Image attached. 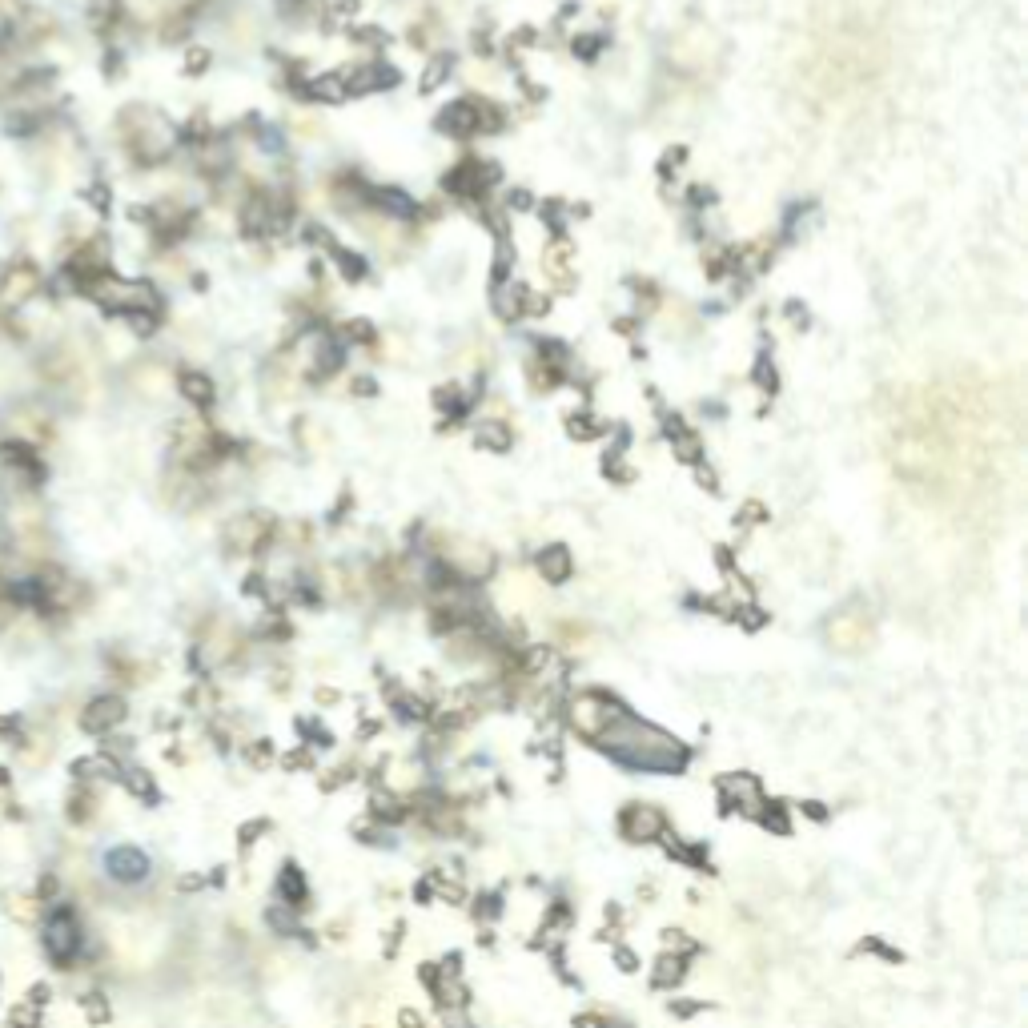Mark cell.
<instances>
[{
    "label": "cell",
    "instance_id": "obj_1",
    "mask_svg": "<svg viewBox=\"0 0 1028 1028\" xmlns=\"http://www.w3.org/2000/svg\"><path fill=\"white\" fill-rule=\"evenodd\" d=\"M113 129H117V141H121L125 157L133 165H141V169L161 165L181 145L177 141V125L169 117H161L157 109H149V105H125L117 113Z\"/></svg>",
    "mask_w": 1028,
    "mask_h": 1028
},
{
    "label": "cell",
    "instance_id": "obj_2",
    "mask_svg": "<svg viewBox=\"0 0 1028 1028\" xmlns=\"http://www.w3.org/2000/svg\"><path fill=\"white\" fill-rule=\"evenodd\" d=\"M45 282V270L29 253H17L13 262L0 266V322H17L45 294Z\"/></svg>",
    "mask_w": 1028,
    "mask_h": 1028
},
{
    "label": "cell",
    "instance_id": "obj_3",
    "mask_svg": "<svg viewBox=\"0 0 1028 1028\" xmlns=\"http://www.w3.org/2000/svg\"><path fill=\"white\" fill-rule=\"evenodd\" d=\"M41 944H45V952H49L53 964L73 968V960L81 956V944H85V928H81V920L73 916V908H53V912H49L45 932H41Z\"/></svg>",
    "mask_w": 1028,
    "mask_h": 1028
},
{
    "label": "cell",
    "instance_id": "obj_4",
    "mask_svg": "<svg viewBox=\"0 0 1028 1028\" xmlns=\"http://www.w3.org/2000/svg\"><path fill=\"white\" fill-rule=\"evenodd\" d=\"M494 181H498V169H494L490 161H478V157L458 161V165H454V169H446V177H442L446 193H454V197H462V201L482 197Z\"/></svg>",
    "mask_w": 1028,
    "mask_h": 1028
},
{
    "label": "cell",
    "instance_id": "obj_5",
    "mask_svg": "<svg viewBox=\"0 0 1028 1028\" xmlns=\"http://www.w3.org/2000/svg\"><path fill=\"white\" fill-rule=\"evenodd\" d=\"M342 81H346V97H350V93H354V97H362V93L394 89V85L402 81V73H398L394 65H386V61H366V65L346 69V73H342Z\"/></svg>",
    "mask_w": 1028,
    "mask_h": 1028
},
{
    "label": "cell",
    "instance_id": "obj_6",
    "mask_svg": "<svg viewBox=\"0 0 1028 1028\" xmlns=\"http://www.w3.org/2000/svg\"><path fill=\"white\" fill-rule=\"evenodd\" d=\"M121 719H125L121 695H97V699H89V707H81V731H89V735H105Z\"/></svg>",
    "mask_w": 1028,
    "mask_h": 1028
},
{
    "label": "cell",
    "instance_id": "obj_7",
    "mask_svg": "<svg viewBox=\"0 0 1028 1028\" xmlns=\"http://www.w3.org/2000/svg\"><path fill=\"white\" fill-rule=\"evenodd\" d=\"M105 872L113 880H121V884H137V880L149 876V856L141 848H133V844H117V848L105 852Z\"/></svg>",
    "mask_w": 1028,
    "mask_h": 1028
},
{
    "label": "cell",
    "instance_id": "obj_8",
    "mask_svg": "<svg viewBox=\"0 0 1028 1028\" xmlns=\"http://www.w3.org/2000/svg\"><path fill=\"white\" fill-rule=\"evenodd\" d=\"M266 527H270L266 514L249 510V514H241V519H233V523L225 527V547H229V551H253V547H262V543L270 539Z\"/></svg>",
    "mask_w": 1028,
    "mask_h": 1028
},
{
    "label": "cell",
    "instance_id": "obj_9",
    "mask_svg": "<svg viewBox=\"0 0 1028 1028\" xmlns=\"http://www.w3.org/2000/svg\"><path fill=\"white\" fill-rule=\"evenodd\" d=\"M177 394H181L193 410H213V402H217V386H213V378H209L205 370H193V366L177 370Z\"/></svg>",
    "mask_w": 1028,
    "mask_h": 1028
},
{
    "label": "cell",
    "instance_id": "obj_10",
    "mask_svg": "<svg viewBox=\"0 0 1028 1028\" xmlns=\"http://www.w3.org/2000/svg\"><path fill=\"white\" fill-rule=\"evenodd\" d=\"M438 133H450V137H474L478 133V117H474V101H450L442 113H438Z\"/></svg>",
    "mask_w": 1028,
    "mask_h": 1028
},
{
    "label": "cell",
    "instance_id": "obj_11",
    "mask_svg": "<svg viewBox=\"0 0 1028 1028\" xmlns=\"http://www.w3.org/2000/svg\"><path fill=\"white\" fill-rule=\"evenodd\" d=\"M370 209L386 213V217H398V221H410L418 217V201L402 189H382V185H370Z\"/></svg>",
    "mask_w": 1028,
    "mask_h": 1028
},
{
    "label": "cell",
    "instance_id": "obj_12",
    "mask_svg": "<svg viewBox=\"0 0 1028 1028\" xmlns=\"http://www.w3.org/2000/svg\"><path fill=\"white\" fill-rule=\"evenodd\" d=\"M342 366H346V342H342V338H330V334H322V338H318V346H314V362H310V374L326 382V378H334Z\"/></svg>",
    "mask_w": 1028,
    "mask_h": 1028
},
{
    "label": "cell",
    "instance_id": "obj_13",
    "mask_svg": "<svg viewBox=\"0 0 1028 1028\" xmlns=\"http://www.w3.org/2000/svg\"><path fill=\"white\" fill-rule=\"evenodd\" d=\"M523 306H527V286L523 282H498L494 286V314L502 322H519L523 318Z\"/></svg>",
    "mask_w": 1028,
    "mask_h": 1028
},
{
    "label": "cell",
    "instance_id": "obj_14",
    "mask_svg": "<svg viewBox=\"0 0 1028 1028\" xmlns=\"http://www.w3.org/2000/svg\"><path fill=\"white\" fill-rule=\"evenodd\" d=\"M667 442H671V450H675L679 462H687V466H699V462H703V442H699V434L687 430L679 418L667 422Z\"/></svg>",
    "mask_w": 1028,
    "mask_h": 1028
},
{
    "label": "cell",
    "instance_id": "obj_15",
    "mask_svg": "<svg viewBox=\"0 0 1028 1028\" xmlns=\"http://www.w3.org/2000/svg\"><path fill=\"white\" fill-rule=\"evenodd\" d=\"M539 571H543V579L547 583H567L571 579V571H575V563H571V551L567 547H543L539 551Z\"/></svg>",
    "mask_w": 1028,
    "mask_h": 1028
},
{
    "label": "cell",
    "instance_id": "obj_16",
    "mask_svg": "<svg viewBox=\"0 0 1028 1028\" xmlns=\"http://www.w3.org/2000/svg\"><path fill=\"white\" fill-rule=\"evenodd\" d=\"M474 442H478L482 450L506 454V450L514 446V434H510V426H506V422H498V418H482V422H478V430H474Z\"/></svg>",
    "mask_w": 1028,
    "mask_h": 1028
},
{
    "label": "cell",
    "instance_id": "obj_17",
    "mask_svg": "<svg viewBox=\"0 0 1028 1028\" xmlns=\"http://www.w3.org/2000/svg\"><path fill=\"white\" fill-rule=\"evenodd\" d=\"M543 270H547V278H551V286L555 290H575V270H571V262H567V245H555L551 253H543Z\"/></svg>",
    "mask_w": 1028,
    "mask_h": 1028
},
{
    "label": "cell",
    "instance_id": "obj_18",
    "mask_svg": "<svg viewBox=\"0 0 1028 1028\" xmlns=\"http://www.w3.org/2000/svg\"><path fill=\"white\" fill-rule=\"evenodd\" d=\"M326 253H330V262L342 270V278H346V282H366L370 266H366V257H362V253H354V249H346V245H338V241H334Z\"/></svg>",
    "mask_w": 1028,
    "mask_h": 1028
},
{
    "label": "cell",
    "instance_id": "obj_19",
    "mask_svg": "<svg viewBox=\"0 0 1028 1028\" xmlns=\"http://www.w3.org/2000/svg\"><path fill=\"white\" fill-rule=\"evenodd\" d=\"M121 322H125V330H129L133 338L149 342V338L161 330V322H165V310H133V314H125Z\"/></svg>",
    "mask_w": 1028,
    "mask_h": 1028
},
{
    "label": "cell",
    "instance_id": "obj_20",
    "mask_svg": "<svg viewBox=\"0 0 1028 1028\" xmlns=\"http://www.w3.org/2000/svg\"><path fill=\"white\" fill-rule=\"evenodd\" d=\"M434 406H438L442 414H450V422H454V418L470 414V406H474V394H462L458 386H442V390L434 394Z\"/></svg>",
    "mask_w": 1028,
    "mask_h": 1028
},
{
    "label": "cell",
    "instance_id": "obj_21",
    "mask_svg": "<svg viewBox=\"0 0 1028 1028\" xmlns=\"http://www.w3.org/2000/svg\"><path fill=\"white\" fill-rule=\"evenodd\" d=\"M527 378H531V386L543 394V390H555V386L567 378V370H563V366H551V362H543V358H531Z\"/></svg>",
    "mask_w": 1028,
    "mask_h": 1028
},
{
    "label": "cell",
    "instance_id": "obj_22",
    "mask_svg": "<svg viewBox=\"0 0 1028 1028\" xmlns=\"http://www.w3.org/2000/svg\"><path fill=\"white\" fill-rule=\"evenodd\" d=\"M81 201H85V205H89V209H93V213H101V217H105V213H109V209H113V185H109V181H101V177H97V181H89V185H81Z\"/></svg>",
    "mask_w": 1028,
    "mask_h": 1028
},
{
    "label": "cell",
    "instance_id": "obj_23",
    "mask_svg": "<svg viewBox=\"0 0 1028 1028\" xmlns=\"http://www.w3.org/2000/svg\"><path fill=\"white\" fill-rule=\"evenodd\" d=\"M450 73H454V57H450V53H438V57L426 65V73H422V93H434L442 81H450Z\"/></svg>",
    "mask_w": 1028,
    "mask_h": 1028
},
{
    "label": "cell",
    "instance_id": "obj_24",
    "mask_svg": "<svg viewBox=\"0 0 1028 1028\" xmlns=\"http://www.w3.org/2000/svg\"><path fill=\"white\" fill-rule=\"evenodd\" d=\"M474 117H478V133H498V129H506V113H502V105H494V101H474Z\"/></svg>",
    "mask_w": 1028,
    "mask_h": 1028
},
{
    "label": "cell",
    "instance_id": "obj_25",
    "mask_svg": "<svg viewBox=\"0 0 1028 1028\" xmlns=\"http://www.w3.org/2000/svg\"><path fill=\"white\" fill-rule=\"evenodd\" d=\"M751 378H755V386H759L763 394H776V386H780V374H776V358H771L767 350L755 358V374H751Z\"/></svg>",
    "mask_w": 1028,
    "mask_h": 1028
},
{
    "label": "cell",
    "instance_id": "obj_26",
    "mask_svg": "<svg viewBox=\"0 0 1028 1028\" xmlns=\"http://www.w3.org/2000/svg\"><path fill=\"white\" fill-rule=\"evenodd\" d=\"M571 49H575V57L595 61L603 49H611V37H607V33H579V37L571 41Z\"/></svg>",
    "mask_w": 1028,
    "mask_h": 1028
},
{
    "label": "cell",
    "instance_id": "obj_27",
    "mask_svg": "<svg viewBox=\"0 0 1028 1028\" xmlns=\"http://www.w3.org/2000/svg\"><path fill=\"white\" fill-rule=\"evenodd\" d=\"M0 743H13V747H25V743H29L21 715H0Z\"/></svg>",
    "mask_w": 1028,
    "mask_h": 1028
},
{
    "label": "cell",
    "instance_id": "obj_28",
    "mask_svg": "<svg viewBox=\"0 0 1028 1028\" xmlns=\"http://www.w3.org/2000/svg\"><path fill=\"white\" fill-rule=\"evenodd\" d=\"M9 1024H13V1028H41V1008L29 1004V1000H21V1004L9 1012Z\"/></svg>",
    "mask_w": 1028,
    "mask_h": 1028
},
{
    "label": "cell",
    "instance_id": "obj_29",
    "mask_svg": "<svg viewBox=\"0 0 1028 1028\" xmlns=\"http://www.w3.org/2000/svg\"><path fill=\"white\" fill-rule=\"evenodd\" d=\"M567 426H571V434H575V438H599V434H603V426H599L587 410L571 414V418H567Z\"/></svg>",
    "mask_w": 1028,
    "mask_h": 1028
},
{
    "label": "cell",
    "instance_id": "obj_30",
    "mask_svg": "<svg viewBox=\"0 0 1028 1028\" xmlns=\"http://www.w3.org/2000/svg\"><path fill=\"white\" fill-rule=\"evenodd\" d=\"M683 161H687V149H683V145H671V149L663 153V161H659V177L671 181V173H679Z\"/></svg>",
    "mask_w": 1028,
    "mask_h": 1028
},
{
    "label": "cell",
    "instance_id": "obj_31",
    "mask_svg": "<svg viewBox=\"0 0 1028 1028\" xmlns=\"http://www.w3.org/2000/svg\"><path fill=\"white\" fill-rule=\"evenodd\" d=\"M89 812H93V796L81 788V792H73L69 796V820L73 824H81V820H89Z\"/></svg>",
    "mask_w": 1028,
    "mask_h": 1028
},
{
    "label": "cell",
    "instance_id": "obj_32",
    "mask_svg": "<svg viewBox=\"0 0 1028 1028\" xmlns=\"http://www.w3.org/2000/svg\"><path fill=\"white\" fill-rule=\"evenodd\" d=\"M205 69H209V49H197V45H193V49L185 53V73L197 77V73H205Z\"/></svg>",
    "mask_w": 1028,
    "mask_h": 1028
},
{
    "label": "cell",
    "instance_id": "obj_33",
    "mask_svg": "<svg viewBox=\"0 0 1028 1028\" xmlns=\"http://www.w3.org/2000/svg\"><path fill=\"white\" fill-rule=\"evenodd\" d=\"M346 334H350V342H362V346H370V342L378 338V330H374L370 322H362V318H358V322H346Z\"/></svg>",
    "mask_w": 1028,
    "mask_h": 1028
},
{
    "label": "cell",
    "instance_id": "obj_34",
    "mask_svg": "<svg viewBox=\"0 0 1028 1028\" xmlns=\"http://www.w3.org/2000/svg\"><path fill=\"white\" fill-rule=\"evenodd\" d=\"M81 1004H85V1012H89V1020H93V1024H101V1020H105V1016H109V1008H105V1004H101V996H97V992H89V996H81Z\"/></svg>",
    "mask_w": 1028,
    "mask_h": 1028
},
{
    "label": "cell",
    "instance_id": "obj_35",
    "mask_svg": "<svg viewBox=\"0 0 1028 1028\" xmlns=\"http://www.w3.org/2000/svg\"><path fill=\"white\" fill-rule=\"evenodd\" d=\"M57 900V876H41V888H37V904H53Z\"/></svg>",
    "mask_w": 1028,
    "mask_h": 1028
},
{
    "label": "cell",
    "instance_id": "obj_36",
    "mask_svg": "<svg viewBox=\"0 0 1028 1028\" xmlns=\"http://www.w3.org/2000/svg\"><path fill=\"white\" fill-rule=\"evenodd\" d=\"M49 996H53V992H49V988H45V984H33V988H29V996H25V1000H29V1004H37V1008H41V1012H45V1004H49Z\"/></svg>",
    "mask_w": 1028,
    "mask_h": 1028
},
{
    "label": "cell",
    "instance_id": "obj_37",
    "mask_svg": "<svg viewBox=\"0 0 1028 1028\" xmlns=\"http://www.w3.org/2000/svg\"><path fill=\"white\" fill-rule=\"evenodd\" d=\"M788 318H792L796 326H808V314L800 310V302H788Z\"/></svg>",
    "mask_w": 1028,
    "mask_h": 1028
},
{
    "label": "cell",
    "instance_id": "obj_38",
    "mask_svg": "<svg viewBox=\"0 0 1028 1028\" xmlns=\"http://www.w3.org/2000/svg\"><path fill=\"white\" fill-rule=\"evenodd\" d=\"M354 390H358V394H374V382H370V378H358Z\"/></svg>",
    "mask_w": 1028,
    "mask_h": 1028
},
{
    "label": "cell",
    "instance_id": "obj_39",
    "mask_svg": "<svg viewBox=\"0 0 1028 1028\" xmlns=\"http://www.w3.org/2000/svg\"><path fill=\"white\" fill-rule=\"evenodd\" d=\"M9 784H13V771H9L5 763H0V788H9Z\"/></svg>",
    "mask_w": 1028,
    "mask_h": 1028
}]
</instances>
